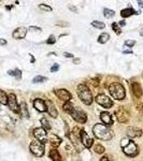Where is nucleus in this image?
Returning a JSON list of instances; mask_svg holds the SVG:
<instances>
[{
	"label": "nucleus",
	"mask_w": 143,
	"mask_h": 161,
	"mask_svg": "<svg viewBox=\"0 0 143 161\" xmlns=\"http://www.w3.org/2000/svg\"><path fill=\"white\" fill-rule=\"evenodd\" d=\"M93 133L99 140L109 141V140L112 139V131L108 128L107 126L101 125V124H97L93 127Z\"/></svg>",
	"instance_id": "1"
},
{
	"label": "nucleus",
	"mask_w": 143,
	"mask_h": 161,
	"mask_svg": "<svg viewBox=\"0 0 143 161\" xmlns=\"http://www.w3.org/2000/svg\"><path fill=\"white\" fill-rule=\"evenodd\" d=\"M78 94H79V98L82 102L86 104V105H90L93 103V94H92V91L90 90V88L87 87V86L85 85V84H80V85L78 86Z\"/></svg>",
	"instance_id": "2"
},
{
	"label": "nucleus",
	"mask_w": 143,
	"mask_h": 161,
	"mask_svg": "<svg viewBox=\"0 0 143 161\" xmlns=\"http://www.w3.org/2000/svg\"><path fill=\"white\" fill-rule=\"evenodd\" d=\"M109 91L111 96L116 100H123L126 97V91L124 86L120 83H113L109 86Z\"/></svg>",
	"instance_id": "3"
},
{
	"label": "nucleus",
	"mask_w": 143,
	"mask_h": 161,
	"mask_svg": "<svg viewBox=\"0 0 143 161\" xmlns=\"http://www.w3.org/2000/svg\"><path fill=\"white\" fill-rule=\"evenodd\" d=\"M29 149L35 156L41 157L43 156V154H44V144L39 142V141H33L29 145Z\"/></svg>",
	"instance_id": "4"
},
{
	"label": "nucleus",
	"mask_w": 143,
	"mask_h": 161,
	"mask_svg": "<svg viewBox=\"0 0 143 161\" xmlns=\"http://www.w3.org/2000/svg\"><path fill=\"white\" fill-rule=\"evenodd\" d=\"M96 102L98 103L99 105L103 106L104 108H110L113 105V101L106 94H98L96 97Z\"/></svg>",
	"instance_id": "5"
},
{
	"label": "nucleus",
	"mask_w": 143,
	"mask_h": 161,
	"mask_svg": "<svg viewBox=\"0 0 143 161\" xmlns=\"http://www.w3.org/2000/svg\"><path fill=\"white\" fill-rule=\"evenodd\" d=\"M71 116L74 120L78 121V122H80V124H84V122H86V120H87L86 114H85L82 110H79V108H76V107H74V110L72 111Z\"/></svg>",
	"instance_id": "6"
},
{
	"label": "nucleus",
	"mask_w": 143,
	"mask_h": 161,
	"mask_svg": "<svg viewBox=\"0 0 143 161\" xmlns=\"http://www.w3.org/2000/svg\"><path fill=\"white\" fill-rule=\"evenodd\" d=\"M33 135L41 143L44 144L47 142V135H46V132L43 128H35L33 129Z\"/></svg>",
	"instance_id": "7"
},
{
	"label": "nucleus",
	"mask_w": 143,
	"mask_h": 161,
	"mask_svg": "<svg viewBox=\"0 0 143 161\" xmlns=\"http://www.w3.org/2000/svg\"><path fill=\"white\" fill-rule=\"evenodd\" d=\"M123 149H124V152H125L126 155H127V156H129V157L137 156V155H138V152H139L138 146H137L134 142H131V141H130L129 144H128L127 146H125Z\"/></svg>",
	"instance_id": "8"
},
{
	"label": "nucleus",
	"mask_w": 143,
	"mask_h": 161,
	"mask_svg": "<svg viewBox=\"0 0 143 161\" xmlns=\"http://www.w3.org/2000/svg\"><path fill=\"white\" fill-rule=\"evenodd\" d=\"M115 115H116L117 120L122 122V124H125V122L129 120V113L127 112L125 108H123V107H120L115 112Z\"/></svg>",
	"instance_id": "9"
},
{
	"label": "nucleus",
	"mask_w": 143,
	"mask_h": 161,
	"mask_svg": "<svg viewBox=\"0 0 143 161\" xmlns=\"http://www.w3.org/2000/svg\"><path fill=\"white\" fill-rule=\"evenodd\" d=\"M8 105L11 108V111H13L15 113L19 112V106H18L17 100H16V97L14 94H10L8 96Z\"/></svg>",
	"instance_id": "10"
},
{
	"label": "nucleus",
	"mask_w": 143,
	"mask_h": 161,
	"mask_svg": "<svg viewBox=\"0 0 143 161\" xmlns=\"http://www.w3.org/2000/svg\"><path fill=\"white\" fill-rule=\"evenodd\" d=\"M80 138L82 141V144L84 145L86 148H90L92 145L94 144V140L88 136V134L85 132L84 130H81L80 131Z\"/></svg>",
	"instance_id": "11"
},
{
	"label": "nucleus",
	"mask_w": 143,
	"mask_h": 161,
	"mask_svg": "<svg viewBox=\"0 0 143 161\" xmlns=\"http://www.w3.org/2000/svg\"><path fill=\"white\" fill-rule=\"evenodd\" d=\"M55 94L58 97L60 100L63 101H66V102H69L70 99H71V94L68 91L67 89H57L55 90Z\"/></svg>",
	"instance_id": "12"
},
{
	"label": "nucleus",
	"mask_w": 143,
	"mask_h": 161,
	"mask_svg": "<svg viewBox=\"0 0 143 161\" xmlns=\"http://www.w3.org/2000/svg\"><path fill=\"white\" fill-rule=\"evenodd\" d=\"M45 105H46V111H47V113H49V115L52 117H57V115H58V112H57V108L55 107V105H54V103L51 101V100H46L45 101Z\"/></svg>",
	"instance_id": "13"
},
{
	"label": "nucleus",
	"mask_w": 143,
	"mask_h": 161,
	"mask_svg": "<svg viewBox=\"0 0 143 161\" xmlns=\"http://www.w3.org/2000/svg\"><path fill=\"white\" fill-rule=\"evenodd\" d=\"M27 33V29L25 27H18L13 31L12 36H13L14 39H17V40H21V39H24L26 37Z\"/></svg>",
	"instance_id": "14"
},
{
	"label": "nucleus",
	"mask_w": 143,
	"mask_h": 161,
	"mask_svg": "<svg viewBox=\"0 0 143 161\" xmlns=\"http://www.w3.org/2000/svg\"><path fill=\"white\" fill-rule=\"evenodd\" d=\"M127 135L129 138H139L142 135V130L137 127H128L127 128Z\"/></svg>",
	"instance_id": "15"
},
{
	"label": "nucleus",
	"mask_w": 143,
	"mask_h": 161,
	"mask_svg": "<svg viewBox=\"0 0 143 161\" xmlns=\"http://www.w3.org/2000/svg\"><path fill=\"white\" fill-rule=\"evenodd\" d=\"M131 90H132V94H134V97H137V98L142 97V88L138 82H131Z\"/></svg>",
	"instance_id": "16"
},
{
	"label": "nucleus",
	"mask_w": 143,
	"mask_h": 161,
	"mask_svg": "<svg viewBox=\"0 0 143 161\" xmlns=\"http://www.w3.org/2000/svg\"><path fill=\"white\" fill-rule=\"evenodd\" d=\"M33 107L39 112H45L46 111V105H45V101L42 99H35L33 101Z\"/></svg>",
	"instance_id": "17"
},
{
	"label": "nucleus",
	"mask_w": 143,
	"mask_h": 161,
	"mask_svg": "<svg viewBox=\"0 0 143 161\" xmlns=\"http://www.w3.org/2000/svg\"><path fill=\"white\" fill-rule=\"evenodd\" d=\"M100 119H101V121H102V122L106 126H111L112 124H113L111 115H110V114H109L108 112L100 113Z\"/></svg>",
	"instance_id": "18"
},
{
	"label": "nucleus",
	"mask_w": 143,
	"mask_h": 161,
	"mask_svg": "<svg viewBox=\"0 0 143 161\" xmlns=\"http://www.w3.org/2000/svg\"><path fill=\"white\" fill-rule=\"evenodd\" d=\"M49 143H51V145L53 147H58L59 145H60V143H61V140L57 135L52 134V135H49Z\"/></svg>",
	"instance_id": "19"
},
{
	"label": "nucleus",
	"mask_w": 143,
	"mask_h": 161,
	"mask_svg": "<svg viewBox=\"0 0 143 161\" xmlns=\"http://www.w3.org/2000/svg\"><path fill=\"white\" fill-rule=\"evenodd\" d=\"M134 14H139V12H137V11H134L132 8H128V9H124L122 10L121 12V15L122 17H129V16H131V15H134Z\"/></svg>",
	"instance_id": "20"
},
{
	"label": "nucleus",
	"mask_w": 143,
	"mask_h": 161,
	"mask_svg": "<svg viewBox=\"0 0 143 161\" xmlns=\"http://www.w3.org/2000/svg\"><path fill=\"white\" fill-rule=\"evenodd\" d=\"M49 158L52 159V161H61V157L56 149H52L49 152Z\"/></svg>",
	"instance_id": "21"
},
{
	"label": "nucleus",
	"mask_w": 143,
	"mask_h": 161,
	"mask_svg": "<svg viewBox=\"0 0 143 161\" xmlns=\"http://www.w3.org/2000/svg\"><path fill=\"white\" fill-rule=\"evenodd\" d=\"M19 110H21V114L22 116H24L25 118H29V112H28V108L25 102H22L19 105Z\"/></svg>",
	"instance_id": "22"
},
{
	"label": "nucleus",
	"mask_w": 143,
	"mask_h": 161,
	"mask_svg": "<svg viewBox=\"0 0 143 161\" xmlns=\"http://www.w3.org/2000/svg\"><path fill=\"white\" fill-rule=\"evenodd\" d=\"M109 39H110V36L104 32V33H101V35L99 36L98 42L100 43V44H104V43H107L108 41H109Z\"/></svg>",
	"instance_id": "23"
},
{
	"label": "nucleus",
	"mask_w": 143,
	"mask_h": 161,
	"mask_svg": "<svg viewBox=\"0 0 143 161\" xmlns=\"http://www.w3.org/2000/svg\"><path fill=\"white\" fill-rule=\"evenodd\" d=\"M0 103L1 104H8V94L3 90L0 89Z\"/></svg>",
	"instance_id": "24"
},
{
	"label": "nucleus",
	"mask_w": 143,
	"mask_h": 161,
	"mask_svg": "<svg viewBox=\"0 0 143 161\" xmlns=\"http://www.w3.org/2000/svg\"><path fill=\"white\" fill-rule=\"evenodd\" d=\"M73 110H74V106L72 105L71 102H66L65 104H63V111H65V112L71 114Z\"/></svg>",
	"instance_id": "25"
},
{
	"label": "nucleus",
	"mask_w": 143,
	"mask_h": 161,
	"mask_svg": "<svg viewBox=\"0 0 143 161\" xmlns=\"http://www.w3.org/2000/svg\"><path fill=\"white\" fill-rule=\"evenodd\" d=\"M41 124H42V127H43V129L44 130H49L51 129V125H49V122L47 121L46 118H41Z\"/></svg>",
	"instance_id": "26"
},
{
	"label": "nucleus",
	"mask_w": 143,
	"mask_h": 161,
	"mask_svg": "<svg viewBox=\"0 0 143 161\" xmlns=\"http://www.w3.org/2000/svg\"><path fill=\"white\" fill-rule=\"evenodd\" d=\"M103 14H104V16L107 18H110V17H113L115 13H114V11L113 10H110V9H104L103 10Z\"/></svg>",
	"instance_id": "27"
},
{
	"label": "nucleus",
	"mask_w": 143,
	"mask_h": 161,
	"mask_svg": "<svg viewBox=\"0 0 143 161\" xmlns=\"http://www.w3.org/2000/svg\"><path fill=\"white\" fill-rule=\"evenodd\" d=\"M92 26H94L95 28H98V29H103L106 25L103 24L102 22H98V21H94V22H92Z\"/></svg>",
	"instance_id": "28"
},
{
	"label": "nucleus",
	"mask_w": 143,
	"mask_h": 161,
	"mask_svg": "<svg viewBox=\"0 0 143 161\" xmlns=\"http://www.w3.org/2000/svg\"><path fill=\"white\" fill-rule=\"evenodd\" d=\"M47 80V77H45V76H41V75H38L36 76L33 80H32V82L35 83V84H37V83H43V82H45V80Z\"/></svg>",
	"instance_id": "29"
},
{
	"label": "nucleus",
	"mask_w": 143,
	"mask_h": 161,
	"mask_svg": "<svg viewBox=\"0 0 143 161\" xmlns=\"http://www.w3.org/2000/svg\"><path fill=\"white\" fill-rule=\"evenodd\" d=\"M94 149L97 154H103V152H104V147H103L102 145H100V144H97V145L95 146Z\"/></svg>",
	"instance_id": "30"
},
{
	"label": "nucleus",
	"mask_w": 143,
	"mask_h": 161,
	"mask_svg": "<svg viewBox=\"0 0 143 161\" xmlns=\"http://www.w3.org/2000/svg\"><path fill=\"white\" fill-rule=\"evenodd\" d=\"M112 28H113V30H114V32L115 33H117V35H121V28H120V26H118V24H116V23H113L112 24Z\"/></svg>",
	"instance_id": "31"
},
{
	"label": "nucleus",
	"mask_w": 143,
	"mask_h": 161,
	"mask_svg": "<svg viewBox=\"0 0 143 161\" xmlns=\"http://www.w3.org/2000/svg\"><path fill=\"white\" fill-rule=\"evenodd\" d=\"M39 8L42 10H44V11H52V8L49 7V5H44V3H41V5H39Z\"/></svg>",
	"instance_id": "32"
},
{
	"label": "nucleus",
	"mask_w": 143,
	"mask_h": 161,
	"mask_svg": "<svg viewBox=\"0 0 143 161\" xmlns=\"http://www.w3.org/2000/svg\"><path fill=\"white\" fill-rule=\"evenodd\" d=\"M134 44H136V41L134 40H126L125 41V45L126 46H128V47H132Z\"/></svg>",
	"instance_id": "33"
},
{
	"label": "nucleus",
	"mask_w": 143,
	"mask_h": 161,
	"mask_svg": "<svg viewBox=\"0 0 143 161\" xmlns=\"http://www.w3.org/2000/svg\"><path fill=\"white\" fill-rule=\"evenodd\" d=\"M16 79H21L22 77V71L21 70H18V69H16V70H14V75Z\"/></svg>",
	"instance_id": "34"
},
{
	"label": "nucleus",
	"mask_w": 143,
	"mask_h": 161,
	"mask_svg": "<svg viewBox=\"0 0 143 161\" xmlns=\"http://www.w3.org/2000/svg\"><path fill=\"white\" fill-rule=\"evenodd\" d=\"M55 42H56V39H55V37L54 36H51L49 39L46 40V43H47V44H54Z\"/></svg>",
	"instance_id": "35"
},
{
	"label": "nucleus",
	"mask_w": 143,
	"mask_h": 161,
	"mask_svg": "<svg viewBox=\"0 0 143 161\" xmlns=\"http://www.w3.org/2000/svg\"><path fill=\"white\" fill-rule=\"evenodd\" d=\"M129 142H130V140H128V139H123L122 140V142H121V146L123 148L125 147V146H127L128 144H129Z\"/></svg>",
	"instance_id": "36"
},
{
	"label": "nucleus",
	"mask_w": 143,
	"mask_h": 161,
	"mask_svg": "<svg viewBox=\"0 0 143 161\" xmlns=\"http://www.w3.org/2000/svg\"><path fill=\"white\" fill-rule=\"evenodd\" d=\"M137 110H138L139 113H140L141 115H143V103H141V104H139L138 106H137Z\"/></svg>",
	"instance_id": "37"
},
{
	"label": "nucleus",
	"mask_w": 143,
	"mask_h": 161,
	"mask_svg": "<svg viewBox=\"0 0 143 161\" xmlns=\"http://www.w3.org/2000/svg\"><path fill=\"white\" fill-rule=\"evenodd\" d=\"M58 69H59V66H58V65H57V63H55V65H54L53 67L51 68V71H52V72L58 71Z\"/></svg>",
	"instance_id": "38"
},
{
	"label": "nucleus",
	"mask_w": 143,
	"mask_h": 161,
	"mask_svg": "<svg viewBox=\"0 0 143 161\" xmlns=\"http://www.w3.org/2000/svg\"><path fill=\"white\" fill-rule=\"evenodd\" d=\"M63 55H65V57H67V58H72V57H74V56L70 53H65Z\"/></svg>",
	"instance_id": "39"
},
{
	"label": "nucleus",
	"mask_w": 143,
	"mask_h": 161,
	"mask_svg": "<svg viewBox=\"0 0 143 161\" xmlns=\"http://www.w3.org/2000/svg\"><path fill=\"white\" fill-rule=\"evenodd\" d=\"M30 30H35V31H41V28H38V27H30Z\"/></svg>",
	"instance_id": "40"
},
{
	"label": "nucleus",
	"mask_w": 143,
	"mask_h": 161,
	"mask_svg": "<svg viewBox=\"0 0 143 161\" xmlns=\"http://www.w3.org/2000/svg\"><path fill=\"white\" fill-rule=\"evenodd\" d=\"M7 44V41L5 39H0V45H5Z\"/></svg>",
	"instance_id": "41"
},
{
	"label": "nucleus",
	"mask_w": 143,
	"mask_h": 161,
	"mask_svg": "<svg viewBox=\"0 0 143 161\" xmlns=\"http://www.w3.org/2000/svg\"><path fill=\"white\" fill-rule=\"evenodd\" d=\"M73 63H76V65H79V63H81V59H79V58H76V59H73Z\"/></svg>",
	"instance_id": "42"
},
{
	"label": "nucleus",
	"mask_w": 143,
	"mask_h": 161,
	"mask_svg": "<svg viewBox=\"0 0 143 161\" xmlns=\"http://www.w3.org/2000/svg\"><path fill=\"white\" fill-rule=\"evenodd\" d=\"M123 53L124 54H131L132 53V51H130V49H125V51H123Z\"/></svg>",
	"instance_id": "43"
},
{
	"label": "nucleus",
	"mask_w": 143,
	"mask_h": 161,
	"mask_svg": "<svg viewBox=\"0 0 143 161\" xmlns=\"http://www.w3.org/2000/svg\"><path fill=\"white\" fill-rule=\"evenodd\" d=\"M100 161H109V158H108V157H102V158L100 159Z\"/></svg>",
	"instance_id": "44"
},
{
	"label": "nucleus",
	"mask_w": 143,
	"mask_h": 161,
	"mask_svg": "<svg viewBox=\"0 0 143 161\" xmlns=\"http://www.w3.org/2000/svg\"><path fill=\"white\" fill-rule=\"evenodd\" d=\"M125 24H126V23L124 22V21H122V22H120V23H118V26H124Z\"/></svg>",
	"instance_id": "45"
},
{
	"label": "nucleus",
	"mask_w": 143,
	"mask_h": 161,
	"mask_svg": "<svg viewBox=\"0 0 143 161\" xmlns=\"http://www.w3.org/2000/svg\"><path fill=\"white\" fill-rule=\"evenodd\" d=\"M139 5H140L141 8H143V1H139Z\"/></svg>",
	"instance_id": "46"
}]
</instances>
